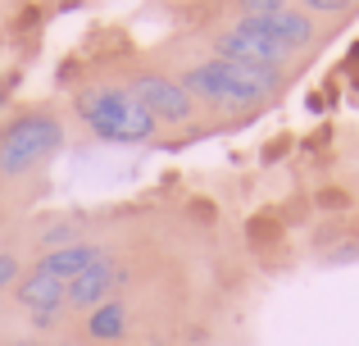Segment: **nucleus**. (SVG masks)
<instances>
[{"label": "nucleus", "mask_w": 359, "mask_h": 346, "mask_svg": "<svg viewBox=\"0 0 359 346\" xmlns=\"http://www.w3.org/2000/svg\"><path fill=\"white\" fill-rule=\"evenodd\" d=\"M177 82H182V91L191 100H205V105H219V109H245V105L269 100L273 91L282 87V69L205 60V64H191Z\"/></svg>", "instance_id": "1"}, {"label": "nucleus", "mask_w": 359, "mask_h": 346, "mask_svg": "<svg viewBox=\"0 0 359 346\" xmlns=\"http://www.w3.org/2000/svg\"><path fill=\"white\" fill-rule=\"evenodd\" d=\"M73 109L100 142H146L155 133V119L128 87H82L73 96Z\"/></svg>", "instance_id": "2"}, {"label": "nucleus", "mask_w": 359, "mask_h": 346, "mask_svg": "<svg viewBox=\"0 0 359 346\" xmlns=\"http://www.w3.org/2000/svg\"><path fill=\"white\" fill-rule=\"evenodd\" d=\"M64 146V124L50 109H27L0 128V178L36 173Z\"/></svg>", "instance_id": "3"}, {"label": "nucleus", "mask_w": 359, "mask_h": 346, "mask_svg": "<svg viewBox=\"0 0 359 346\" xmlns=\"http://www.w3.org/2000/svg\"><path fill=\"white\" fill-rule=\"evenodd\" d=\"M232 23L245 27V32H255V36H264V41H273V46H282L287 55L314 41V18H309L305 9L282 5V0H245Z\"/></svg>", "instance_id": "4"}, {"label": "nucleus", "mask_w": 359, "mask_h": 346, "mask_svg": "<svg viewBox=\"0 0 359 346\" xmlns=\"http://www.w3.org/2000/svg\"><path fill=\"white\" fill-rule=\"evenodd\" d=\"M128 91L146 105V114L155 119V124H187V119L196 114V100L182 91V82L164 78V73H137Z\"/></svg>", "instance_id": "5"}, {"label": "nucleus", "mask_w": 359, "mask_h": 346, "mask_svg": "<svg viewBox=\"0 0 359 346\" xmlns=\"http://www.w3.org/2000/svg\"><path fill=\"white\" fill-rule=\"evenodd\" d=\"M214 60H228V64H269V69H282V64H287V51L232 23V27H223V32L214 36Z\"/></svg>", "instance_id": "6"}, {"label": "nucleus", "mask_w": 359, "mask_h": 346, "mask_svg": "<svg viewBox=\"0 0 359 346\" xmlns=\"http://www.w3.org/2000/svg\"><path fill=\"white\" fill-rule=\"evenodd\" d=\"M118 283H123V269L114 265V255H105V260H96L91 269H82V274L69 283L64 305H73V310H96V305H105L109 296H114Z\"/></svg>", "instance_id": "7"}, {"label": "nucleus", "mask_w": 359, "mask_h": 346, "mask_svg": "<svg viewBox=\"0 0 359 346\" xmlns=\"http://www.w3.org/2000/svg\"><path fill=\"white\" fill-rule=\"evenodd\" d=\"M96 260H105V246H100V241H73V246L46 251V255L36 260V269H46L50 278H60V283L69 287L73 278H78L82 269H91Z\"/></svg>", "instance_id": "8"}, {"label": "nucleus", "mask_w": 359, "mask_h": 346, "mask_svg": "<svg viewBox=\"0 0 359 346\" xmlns=\"http://www.w3.org/2000/svg\"><path fill=\"white\" fill-rule=\"evenodd\" d=\"M64 292H69V287H64L60 278H50L46 269H27V274H18V283H14V301L23 305L27 314H36V310H60V305H64Z\"/></svg>", "instance_id": "9"}, {"label": "nucleus", "mask_w": 359, "mask_h": 346, "mask_svg": "<svg viewBox=\"0 0 359 346\" xmlns=\"http://www.w3.org/2000/svg\"><path fill=\"white\" fill-rule=\"evenodd\" d=\"M123 333H128V305L123 301H105L87 314V338L91 342H114Z\"/></svg>", "instance_id": "10"}, {"label": "nucleus", "mask_w": 359, "mask_h": 346, "mask_svg": "<svg viewBox=\"0 0 359 346\" xmlns=\"http://www.w3.org/2000/svg\"><path fill=\"white\" fill-rule=\"evenodd\" d=\"M73 241H78V228H73V223H55V228H46V232H41V246H46V251L73 246Z\"/></svg>", "instance_id": "11"}, {"label": "nucleus", "mask_w": 359, "mask_h": 346, "mask_svg": "<svg viewBox=\"0 0 359 346\" xmlns=\"http://www.w3.org/2000/svg\"><path fill=\"white\" fill-rule=\"evenodd\" d=\"M14 283H18V260L14 255H0V292L14 287Z\"/></svg>", "instance_id": "12"}, {"label": "nucleus", "mask_w": 359, "mask_h": 346, "mask_svg": "<svg viewBox=\"0 0 359 346\" xmlns=\"http://www.w3.org/2000/svg\"><path fill=\"white\" fill-rule=\"evenodd\" d=\"M60 324V310H36L32 314V333H50Z\"/></svg>", "instance_id": "13"}, {"label": "nucleus", "mask_w": 359, "mask_h": 346, "mask_svg": "<svg viewBox=\"0 0 359 346\" xmlns=\"http://www.w3.org/2000/svg\"><path fill=\"white\" fill-rule=\"evenodd\" d=\"M0 346H41V342H32V338H9V342H0Z\"/></svg>", "instance_id": "14"}, {"label": "nucleus", "mask_w": 359, "mask_h": 346, "mask_svg": "<svg viewBox=\"0 0 359 346\" xmlns=\"http://www.w3.org/2000/svg\"><path fill=\"white\" fill-rule=\"evenodd\" d=\"M5 100H9V82H5V73H0V109H5Z\"/></svg>", "instance_id": "15"}, {"label": "nucleus", "mask_w": 359, "mask_h": 346, "mask_svg": "<svg viewBox=\"0 0 359 346\" xmlns=\"http://www.w3.org/2000/svg\"><path fill=\"white\" fill-rule=\"evenodd\" d=\"M50 346H91V342H78V338H60V342H50Z\"/></svg>", "instance_id": "16"}]
</instances>
